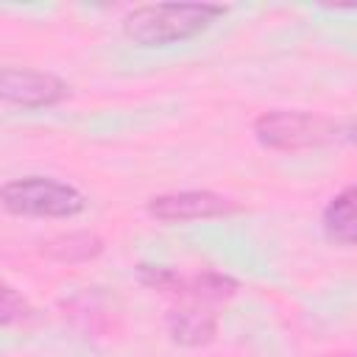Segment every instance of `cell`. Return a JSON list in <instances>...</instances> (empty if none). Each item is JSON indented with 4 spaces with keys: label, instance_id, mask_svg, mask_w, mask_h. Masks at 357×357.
Wrapping results in <instances>:
<instances>
[{
    "label": "cell",
    "instance_id": "1",
    "mask_svg": "<svg viewBox=\"0 0 357 357\" xmlns=\"http://www.w3.org/2000/svg\"><path fill=\"white\" fill-rule=\"evenodd\" d=\"M226 14L218 3H148L123 17V33L139 47H165L195 39Z\"/></svg>",
    "mask_w": 357,
    "mask_h": 357
},
{
    "label": "cell",
    "instance_id": "2",
    "mask_svg": "<svg viewBox=\"0 0 357 357\" xmlns=\"http://www.w3.org/2000/svg\"><path fill=\"white\" fill-rule=\"evenodd\" d=\"M351 139V123H337L332 117L301 112V109H271L254 120V137L268 151H307L335 142L337 137Z\"/></svg>",
    "mask_w": 357,
    "mask_h": 357
},
{
    "label": "cell",
    "instance_id": "3",
    "mask_svg": "<svg viewBox=\"0 0 357 357\" xmlns=\"http://www.w3.org/2000/svg\"><path fill=\"white\" fill-rule=\"evenodd\" d=\"M0 209L20 218H75L86 209V198L67 181L22 176L0 187Z\"/></svg>",
    "mask_w": 357,
    "mask_h": 357
},
{
    "label": "cell",
    "instance_id": "4",
    "mask_svg": "<svg viewBox=\"0 0 357 357\" xmlns=\"http://www.w3.org/2000/svg\"><path fill=\"white\" fill-rule=\"evenodd\" d=\"M70 98L67 81L31 67H0V103L20 109H50Z\"/></svg>",
    "mask_w": 357,
    "mask_h": 357
},
{
    "label": "cell",
    "instance_id": "5",
    "mask_svg": "<svg viewBox=\"0 0 357 357\" xmlns=\"http://www.w3.org/2000/svg\"><path fill=\"white\" fill-rule=\"evenodd\" d=\"M148 215L159 223H190V220H209L226 218L240 212V206L212 190H181V192H162L148 198Z\"/></svg>",
    "mask_w": 357,
    "mask_h": 357
},
{
    "label": "cell",
    "instance_id": "6",
    "mask_svg": "<svg viewBox=\"0 0 357 357\" xmlns=\"http://www.w3.org/2000/svg\"><path fill=\"white\" fill-rule=\"evenodd\" d=\"M218 315L209 304L181 301L167 312V335L181 346H206L215 340Z\"/></svg>",
    "mask_w": 357,
    "mask_h": 357
},
{
    "label": "cell",
    "instance_id": "7",
    "mask_svg": "<svg viewBox=\"0 0 357 357\" xmlns=\"http://www.w3.org/2000/svg\"><path fill=\"white\" fill-rule=\"evenodd\" d=\"M321 229L326 234L329 243L335 245H354V187H346L343 192H337L335 198H329V204L321 212Z\"/></svg>",
    "mask_w": 357,
    "mask_h": 357
},
{
    "label": "cell",
    "instance_id": "8",
    "mask_svg": "<svg viewBox=\"0 0 357 357\" xmlns=\"http://www.w3.org/2000/svg\"><path fill=\"white\" fill-rule=\"evenodd\" d=\"M103 251V240L95 231H67L42 243V254L53 262H89Z\"/></svg>",
    "mask_w": 357,
    "mask_h": 357
},
{
    "label": "cell",
    "instance_id": "9",
    "mask_svg": "<svg viewBox=\"0 0 357 357\" xmlns=\"http://www.w3.org/2000/svg\"><path fill=\"white\" fill-rule=\"evenodd\" d=\"M237 293V282L226 273H215V271H204L195 276H184V293L181 301H198V304H218L226 301Z\"/></svg>",
    "mask_w": 357,
    "mask_h": 357
},
{
    "label": "cell",
    "instance_id": "10",
    "mask_svg": "<svg viewBox=\"0 0 357 357\" xmlns=\"http://www.w3.org/2000/svg\"><path fill=\"white\" fill-rule=\"evenodd\" d=\"M137 279L151 287V290H159L165 296H176L181 298L184 293V276L173 268H165V265H139L137 268Z\"/></svg>",
    "mask_w": 357,
    "mask_h": 357
},
{
    "label": "cell",
    "instance_id": "11",
    "mask_svg": "<svg viewBox=\"0 0 357 357\" xmlns=\"http://www.w3.org/2000/svg\"><path fill=\"white\" fill-rule=\"evenodd\" d=\"M31 307L28 301L6 282H0V326H11V324H20L22 318H28Z\"/></svg>",
    "mask_w": 357,
    "mask_h": 357
},
{
    "label": "cell",
    "instance_id": "12",
    "mask_svg": "<svg viewBox=\"0 0 357 357\" xmlns=\"http://www.w3.org/2000/svg\"><path fill=\"white\" fill-rule=\"evenodd\" d=\"M332 357H351V354H332Z\"/></svg>",
    "mask_w": 357,
    "mask_h": 357
}]
</instances>
